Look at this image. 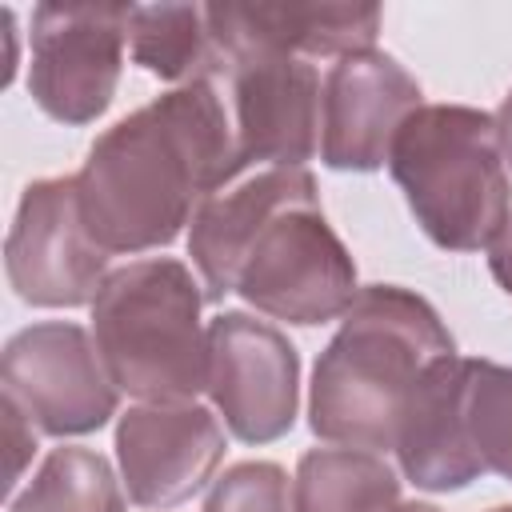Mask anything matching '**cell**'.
Segmentation results:
<instances>
[{"mask_svg": "<svg viewBox=\"0 0 512 512\" xmlns=\"http://www.w3.org/2000/svg\"><path fill=\"white\" fill-rule=\"evenodd\" d=\"M228 180H236V144L224 96L212 80H192L92 140L76 172L80 216L108 256L168 248Z\"/></svg>", "mask_w": 512, "mask_h": 512, "instance_id": "1", "label": "cell"}, {"mask_svg": "<svg viewBox=\"0 0 512 512\" xmlns=\"http://www.w3.org/2000/svg\"><path fill=\"white\" fill-rule=\"evenodd\" d=\"M452 352V332L420 292L400 284L360 288L316 356L308 428L340 448L392 452L412 388L428 364Z\"/></svg>", "mask_w": 512, "mask_h": 512, "instance_id": "2", "label": "cell"}, {"mask_svg": "<svg viewBox=\"0 0 512 512\" xmlns=\"http://www.w3.org/2000/svg\"><path fill=\"white\" fill-rule=\"evenodd\" d=\"M204 292L184 260L152 256L108 272L92 300V340L112 384L144 404H192L208 392Z\"/></svg>", "mask_w": 512, "mask_h": 512, "instance_id": "3", "label": "cell"}, {"mask_svg": "<svg viewBox=\"0 0 512 512\" xmlns=\"http://www.w3.org/2000/svg\"><path fill=\"white\" fill-rule=\"evenodd\" d=\"M388 172L424 236L444 252L488 248L512 212L496 116L484 108L420 104L392 140Z\"/></svg>", "mask_w": 512, "mask_h": 512, "instance_id": "4", "label": "cell"}, {"mask_svg": "<svg viewBox=\"0 0 512 512\" xmlns=\"http://www.w3.org/2000/svg\"><path fill=\"white\" fill-rule=\"evenodd\" d=\"M232 292L272 320L316 328L356 300V264L320 208V192L284 204L244 248Z\"/></svg>", "mask_w": 512, "mask_h": 512, "instance_id": "5", "label": "cell"}, {"mask_svg": "<svg viewBox=\"0 0 512 512\" xmlns=\"http://www.w3.org/2000/svg\"><path fill=\"white\" fill-rule=\"evenodd\" d=\"M228 108L236 176L252 164L304 168L320 148V72L304 56L264 44L216 40L208 76Z\"/></svg>", "mask_w": 512, "mask_h": 512, "instance_id": "6", "label": "cell"}, {"mask_svg": "<svg viewBox=\"0 0 512 512\" xmlns=\"http://www.w3.org/2000/svg\"><path fill=\"white\" fill-rule=\"evenodd\" d=\"M136 4H36L28 92L44 116L60 124H92L108 112Z\"/></svg>", "mask_w": 512, "mask_h": 512, "instance_id": "7", "label": "cell"}, {"mask_svg": "<svg viewBox=\"0 0 512 512\" xmlns=\"http://www.w3.org/2000/svg\"><path fill=\"white\" fill-rule=\"evenodd\" d=\"M4 400H12L48 436L100 432L120 404L96 340L72 320L20 328L0 356Z\"/></svg>", "mask_w": 512, "mask_h": 512, "instance_id": "8", "label": "cell"}, {"mask_svg": "<svg viewBox=\"0 0 512 512\" xmlns=\"http://www.w3.org/2000/svg\"><path fill=\"white\" fill-rule=\"evenodd\" d=\"M4 272L32 308H80L100 296L108 252L84 228L76 176H48L24 188L4 240Z\"/></svg>", "mask_w": 512, "mask_h": 512, "instance_id": "9", "label": "cell"}, {"mask_svg": "<svg viewBox=\"0 0 512 512\" xmlns=\"http://www.w3.org/2000/svg\"><path fill=\"white\" fill-rule=\"evenodd\" d=\"M208 396L240 444H272L296 424L300 352L248 312H220L208 324Z\"/></svg>", "mask_w": 512, "mask_h": 512, "instance_id": "10", "label": "cell"}, {"mask_svg": "<svg viewBox=\"0 0 512 512\" xmlns=\"http://www.w3.org/2000/svg\"><path fill=\"white\" fill-rule=\"evenodd\" d=\"M116 460L136 508L192 500L224 460V428L204 404H136L116 420Z\"/></svg>", "mask_w": 512, "mask_h": 512, "instance_id": "11", "label": "cell"}, {"mask_svg": "<svg viewBox=\"0 0 512 512\" xmlns=\"http://www.w3.org/2000/svg\"><path fill=\"white\" fill-rule=\"evenodd\" d=\"M420 84L388 52L340 56L320 96V160L332 172H376L388 164L400 124L420 108Z\"/></svg>", "mask_w": 512, "mask_h": 512, "instance_id": "12", "label": "cell"}, {"mask_svg": "<svg viewBox=\"0 0 512 512\" xmlns=\"http://www.w3.org/2000/svg\"><path fill=\"white\" fill-rule=\"evenodd\" d=\"M316 180L304 168H268L244 184H236L224 196H208L188 232V256L200 272L204 300H224L236 284V264L248 248V240L292 200L312 196Z\"/></svg>", "mask_w": 512, "mask_h": 512, "instance_id": "13", "label": "cell"}, {"mask_svg": "<svg viewBox=\"0 0 512 512\" xmlns=\"http://www.w3.org/2000/svg\"><path fill=\"white\" fill-rule=\"evenodd\" d=\"M216 40L264 44L288 56L368 52L380 32L376 4H204Z\"/></svg>", "mask_w": 512, "mask_h": 512, "instance_id": "14", "label": "cell"}, {"mask_svg": "<svg viewBox=\"0 0 512 512\" xmlns=\"http://www.w3.org/2000/svg\"><path fill=\"white\" fill-rule=\"evenodd\" d=\"M400 504L396 468L368 448H308L292 476L296 512H388Z\"/></svg>", "mask_w": 512, "mask_h": 512, "instance_id": "15", "label": "cell"}, {"mask_svg": "<svg viewBox=\"0 0 512 512\" xmlns=\"http://www.w3.org/2000/svg\"><path fill=\"white\" fill-rule=\"evenodd\" d=\"M456 420L472 468L512 484V364L460 356Z\"/></svg>", "mask_w": 512, "mask_h": 512, "instance_id": "16", "label": "cell"}, {"mask_svg": "<svg viewBox=\"0 0 512 512\" xmlns=\"http://www.w3.org/2000/svg\"><path fill=\"white\" fill-rule=\"evenodd\" d=\"M128 48L140 68L176 88L204 80L212 68V32L204 4H136Z\"/></svg>", "mask_w": 512, "mask_h": 512, "instance_id": "17", "label": "cell"}, {"mask_svg": "<svg viewBox=\"0 0 512 512\" xmlns=\"http://www.w3.org/2000/svg\"><path fill=\"white\" fill-rule=\"evenodd\" d=\"M124 480L112 464L80 444L52 448L32 480L12 496L8 512H124Z\"/></svg>", "mask_w": 512, "mask_h": 512, "instance_id": "18", "label": "cell"}, {"mask_svg": "<svg viewBox=\"0 0 512 512\" xmlns=\"http://www.w3.org/2000/svg\"><path fill=\"white\" fill-rule=\"evenodd\" d=\"M204 512H296L288 472L272 460L232 464L224 476L212 480L204 496Z\"/></svg>", "mask_w": 512, "mask_h": 512, "instance_id": "19", "label": "cell"}, {"mask_svg": "<svg viewBox=\"0 0 512 512\" xmlns=\"http://www.w3.org/2000/svg\"><path fill=\"white\" fill-rule=\"evenodd\" d=\"M4 416H8V448H12V464H8V484L20 480V468L24 460L36 452V436H32V420L12 404L4 400Z\"/></svg>", "mask_w": 512, "mask_h": 512, "instance_id": "20", "label": "cell"}, {"mask_svg": "<svg viewBox=\"0 0 512 512\" xmlns=\"http://www.w3.org/2000/svg\"><path fill=\"white\" fill-rule=\"evenodd\" d=\"M488 272H492V280L512 296V212H508L504 228L496 232V240L488 244Z\"/></svg>", "mask_w": 512, "mask_h": 512, "instance_id": "21", "label": "cell"}, {"mask_svg": "<svg viewBox=\"0 0 512 512\" xmlns=\"http://www.w3.org/2000/svg\"><path fill=\"white\" fill-rule=\"evenodd\" d=\"M496 140H500L504 164L512 168V92L504 96V104H500V112H496Z\"/></svg>", "mask_w": 512, "mask_h": 512, "instance_id": "22", "label": "cell"}, {"mask_svg": "<svg viewBox=\"0 0 512 512\" xmlns=\"http://www.w3.org/2000/svg\"><path fill=\"white\" fill-rule=\"evenodd\" d=\"M388 512H440L436 504H428V500H400L396 508H388Z\"/></svg>", "mask_w": 512, "mask_h": 512, "instance_id": "23", "label": "cell"}, {"mask_svg": "<svg viewBox=\"0 0 512 512\" xmlns=\"http://www.w3.org/2000/svg\"><path fill=\"white\" fill-rule=\"evenodd\" d=\"M492 512H512V504H500V508H492Z\"/></svg>", "mask_w": 512, "mask_h": 512, "instance_id": "24", "label": "cell"}]
</instances>
